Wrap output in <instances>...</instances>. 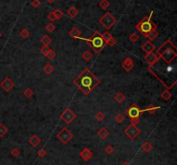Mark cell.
Returning a JSON list of instances; mask_svg holds the SVG:
<instances>
[{"label":"cell","mask_w":177,"mask_h":165,"mask_svg":"<svg viewBox=\"0 0 177 165\" xmlns=\"http://www.w3.org/2000/svg\"><path fill=\"white\" fill-rule=\"evenodd\" d=\"M99 80L87 69H85L81 74H79L74 80V84L85 95L90 94L99 85Z\"/></svg>","instance_id":"cell-1"},{"label":"cell","mask_w":177,"mask_h":165,"mask_svg":"<svg viewBox=\"0 0 177 165\" xmlns=\"http://www.w3.org/2000/svg\"><path fill=\"white\" fill-rule=\"evenodd\" d=\"M80 40H83V41H86L96 55H98L103 50V49L105 48V46L106 45L105 41L102 38L101 34L98 31H95L92 35V36L90 38H83V37H81Z\"/></svg>","instance_id":"cell-2"},{"label":"cell","mask_w":177,"mask_h":165,"mask_svg":"<svg viewBox=\"0 0 177 165\" xmlns=\"http://www.w3.org/2000/svg\"><path fill=\"white\" fill-rule=\"evenodd\" d=\"M153 15V11H151L150 14V16H144L137 24L136 25V29L143 36L146 35L147 33H149L150 31H151L152 29H156V24L151 20Z\"/></svg>","instance_id":"cell-3"},{"label":"cell","mask_w":177,"mask_h":165,"mask_svg":"<svg viewBox=\"0 0 177 165\" xmlns=\"http://www.w3.org/2000/svg\"><path fill=\"white\" fill-rule=\"evenodd\" d=\"M142 112V109H140L137 106L133 104L125 111V114L130 118L131 124H137L140 122V116Z\"/></svg>","instance_id":"cell-4"},{"label":"cell","mask_w":177,"mask_h":165,"mask_svg":"<svg viewBox=\"0 0 177 165\" xmlns=\"http://www.w3.org/2000/svg\"><path fill=\"white\" fill-rule=\"evenodd\" d=\"M99 23H100V24L105 28L106 29L109 30V29H111V28L116 24L117 19L111 15V13L106 12V13H105L100 17Z\"/></svg>","instance_id":"cell-5"},{"label":"cell","mask_w":177,"mask_h":165,"mask_svg":"<svg viewBox=\"0 0 177 165\" xmlns=\"http://www.w3.org/2000/svg\"><path fill=\"white\" fill-rule=\"evenodd\" d=\"M56 137L62 144H66L70 140H72V138H74V134L70 131L69 129H68L67 127H64L61 129V131H60V132L57 133Z\"/></svg>","instance_id":"cell-6"},{"label":"cell","mask_w":177,"mask_h":165,"mask_svg":"<svg viewBox=\"0 0 177 165\" xmlns=\"http://www.w3.org/2000/svg\"><path fill=\"white\" fill-rule=\"evenodd\" d=\"M61 119L66 123L67 124H71L76 118H77V115L76 113L72 110L71 108L68 107L67 109L63 111V112L61 114Z\"/></svg>","instance_id":"cell-7"},{"label":"cell","mask_w":177,"mask_h":165,"mask_svg":"<svg viewBox=\"0 0 177 165\" xmlns=\"http://www.w3.org/2000/svg\"><path fill=\"white\" fill-rule=\"evenodd\" d=\"M124 134L131 139H135V138L140 134L141 131L140 129L136 126V124H130L124 131Z\"/></svg>","instance_id":"cell-8"},{"label":"cell","mask_w":177,"mask_h":165,"mask_svg":"<svg viewBox=\"0 0 177 165\" xmlns=\"http://www.w3.org/2000/svg\"><path fill=\"white\" fill-rule=\"evenodd\" d=\"M176 49H168L167 50H165L163 53L161 55V58L166 63H170L173 60H175L177 56V53L175 50Z\"/></svg>","instance_id":"cell-9"},{"label":"cell","mask_w":177,"mask_h":165,"mask_svg":"<svg viewBox=\"0 0 177 165\" xmlns=\"http://www.w3.org/2000/svg\"><path fill=\"white\" fill-rule=\"evenodd\" d=\"M176 49V46L173 43V41H171L170 39H168L166 41H164L163 43L156 50V55H158L159 57L161 56V55L163 53L165 50H167L168 49Z\"/></svg>","instance_id":"cell-10"},{"label":"cell","mask_w":177,"mask_h":165,"mask_svg":"<svg viewBox=\"0 0 177 165\" xmlns=\"http://www.w3.org/2000/svg\"><path fill=\"white\" fill-rule=\"evenodd\" d=\"M0 86L6 93H9L11 89H13L15 87V83L9 77H6L2 81V82L0 83Z\"/></svg>","instance_id":"cell-11"},{"label":"cell","mask_w":177,"mask_h":165,"mask_svg":"<svg viewBox=\"0 0 177 165\" xmlns=\"http://www.w3.org/2000/svg\"><path fill=\"white\" fill-rule=\"evenodd\" d=\"M159 56L155 54L154 52H151V53H149V54H146V55L144 56V61L150 65V66H153L154 64H156L158 60H159Z\"/></svg>","instance_id":"cell-12"},{"label":"cell","mask_w":177,"mask_h":165,"mask_svg":"<svg viewBox=\"0 0 177 165\" xmlns=\"http://www.w3.org/2000/svg\"><path fill=\"white\" fill-rule=\"evenodd\" d=\"M80 156L81 157L85 162H88V161H90L93 158V152L91 150H89L88 148H84L80 152Z\"/></svg>","instance_id":"cell-13"},{"label":"cell","mask_w":177,"mask_h":165,"mask_svg":"<svg viewBox=\"0 0 177 165\" xmlns=\"http://www.w3.org/2000/svg\"><path fill=\"white\" fill-rule=\"evenodd\" d=\"M134 67V62L131 57H126L122 62V68L126 72H130Z\"/></svg>","instance_id":"cell-14"},{"label":"cell","mask_w":177,"mask_h":165,"mask_svg":"<svg viewBox=\"0 0 177 165\" xmlns=\"http://www.w3.org/2000/svg\"><path fill=\"white\" fill-rule=\"evenodd\" d=\"M142 49L146 54H149V53H151V52H154V50L156 49V47H155V45L151 41H147L142 45Z\"/></svg>","instance_id":"cell-15"},{"label":"cell","mask_w":177,"mask_h":165,"mask_svg":"<svg viewBox=\"0 0 177 165\" xmlns=\"http://www.w3.org/2000/svg\"><path fill=\"white\" fill-rule=\"evenodd\" d=\"M82 32L81 30L76 26H74V27L71 29V30L69 31V36L74 39H80L81 37Z\"/></svg>","instance_id":"cell-16"},{"label":"cell","mask_w":177,"mask_h":165,"mask_svg":"<svg viewBox=\"0 0 177 165\" xmlns=\"http://www.w3.org/2000/svg\"><path fill=\"white\" fill-rule=\"evenodd\" d=\"M29 143L31 146L36 147L41 144V138H39L37 135H33L31 138L29 139Z\"/></svg>","instance_id":"cell-17"},{"label":"cell","mask_w":177,"mask_h":165,"mask_svg":"<svg viewBox=\"0 0 177 165\" xmlns=\"http://www.w3.org/2000/svg\"><path fill=\"white\" fill-rule=\"evenodd\" d=\"M158 35H159L158 31H157L156 29H152L151 31H150L149 33H147L146 35H144L143 36L146 37V38H148L149 41H153V40H155V39L158 36Z\"/></svg>","instance_id":"cell-18"},{"label":"cell","mask_w":177,"mask_h":165,"mask_svg":"<svg viewBox=\"0 0 177 165\" xmlns=\"http://www.w3.org/2000/svg\"><path fill=\"white\" fill-rule=\"evenodd\" d=\"M97 134H98V138L103 139V140H105V139H106V138L109 136V131H108V130H107L106 127H102L100 130H98V131Z\"/></svg>","instance_id":"cell-19"},{"label":"cell","mask_w":177,"mask_h":165,"mask_svg":"<svg viewBox=\"0 0 177 165\" xmlns=\"http://www.w3.org/2000/svg\"><path fill=\"white\" fill-rule=\"evenodd\" d=\"M79 13L78 9L75 6H71L68 11H67V14L71 17V18H74L77 16V15Z\"/></svg>","instance_id":"cell-20"},{"label":"cell","mask_w":177,"mask_h":165,"mask_svg":"<svg viewBox=\"0 0 177 165\" xmlns=\"http://www.w3.org/2000/svg\"><path fill=\"white\" fill-rule=\"evenodd\" d=\"M160 108H161V106H154V105L151 104L149 106H147L145 109L142 110V111H143H143H148L150 114H153V113H155L156 111L159 110Z\"/></svg>","instance_id":"cell-21"},{"label":"cell","mask_w":177,"mask_h":165,"mask_svg":"<svg viewBox=\"0 0 177 165\" xmlns=\"http://www.w3.org/2000/svg\"><path fill=\"white\" fill-rule=\"evenodd\" d=\"M54 70H55L54 66L51 65L50 63H47V64L43 67V71H44V73L47 74H51L54 72Z\"/></svg>","instance_id":"cell-22"},{"label":"cell","mask_w":177,"mask_h":165,"mask_svg":"<svg viewBox=\"0 0 177 165\" xmlns=\"http://www.w3.org/2000/svg\"><path fill=\"white\" fill-rule=\"evenodd\" d=\"M43 46H49L51 42H52V39L48 36V35H44L40 40Z\"/></svg>","instance_id":"cell-23"},{"label":"cell","mask_w":177,"mask_h":165,"mask_svg":"<svg viewBox=\"0 0 177 165\" xmlns=\"http://www.w3.org/2000/svg\"><path fill=\"white\" fill-rule=\"evenodd\" d=\"M152 149H153V145L148 141L144 142L142 145V150L144 152H150Z\"/></svg>","instance_id":"cell-24"},{"label":"cell","mask_w":177,"mask_h":165,"mask_svg":"<svg viewBox=\"0 0 177 165\" xmlns=\"http://www.w3.org/2000/svg\"><path fill=\"white\" fill-rule=\"evenodd\" d=\"M161 97H162V99H164V100H168V99H171V97H172V94L170 93V91L168 90V89H165L163 92L161 94Z\"/></svg>","instance_id":"cell-25"},{"label":"cell","mask_w":177,"mask_h":165,"mask_svg":"<svg viewBox=\"0 0 177 165\" xmlns=\"http://www.w3.org/2000/svg\"><path fill=\"white\" fill-rule=\"evenodd\" d=\"M125 99H126L125 95H124L123 93H121V92L118 93V94L114 96V99H115L118 103H122V102H123V101L125 100Z\"/></svg>","instance_id":"cell-26"},{"label":"cell","mask_w":177,"mask_h":165,"mask_svg":"<svg viewBox=\"0 0 177 165\" xmlns=\"http://www.w3.org/2000/svg\"><path fill=\"white\" fill-rule=\"evenodd\" d=\"M93 55L91 53V51H89V50H86L83 54H82V58L85 60V61H91L92 59H93Z\"/></svg>","instance_id":"cell-27"},{"label":"cell","mask_w":177,"mask_h":165,"mask_svg":"<svg viewBox=\"0 0 177 165\" xmlns=\"http://www.w3.org/2000/svg\"><path fill=\"white\" fill-rule=\"evenodd\" d=\"M19 36H20L21 38H23V39H27L28 37L30 36V32L27 29H23L20 30Z\"/></svg>","instance_id":"cell-28"},{"label":"cell","mask_w":177,"mask_h":165,"mask_svg":"<svg viewBox=\"0 0 177 165\" xmlns=\"http://www.w3.org/2000/svg\"><path fill=\"white\" fill-rule=\"evenodd\" d=\"M98 5H99V7H100L101 9H103V10H107L110 7L111 4H110V2L108 0H101V1L99 2Z\"/></svg>","instance_id":"cell-29"},{"label":"cell","mask_w":177,"mask_h":165,"mask_svg":"<svg viewBox=\"0 0 177 165\" xmlns=\"http://www.w3.org/2000/svg\"><path fill=\"white\" fill-rule=\"evenodd\" d=\"M101 36H102V38H103V40H104L105 42H106V43H107V42H108V41H109L110 40H111V39L113 37V36L111 35V33L108 32V31H106V32H104V33H103Z\"/></svg>","instance_id":"cell-30"},{"label":"cell","mask_w":177,"mask_h":165,"mask_svg":"<svg viewBox=\"0 0 177 165\" xmlns=\"http://www.w3.org/2000/svg\"><path fill=\"white\" fill-rule=\"evenodd\" d=\"M8 132V128L4 124H0V138H3Z\"/></svg>","instance_id":"cell-31"},{"label":"cell","mask_w":177,"mask_h":165,"mask_svg":"<svg viewBox=\"0 0 177 165\" xmlns=\"http://www.w3.org/2000/svg\"><path fill=\"white\" fill-rule=\"evenodd\" d=\"M33 95H34V92H33L30 88L25 89V91L24 92V96L25 97L26 99H31Z\"/></svg>","instance_id":"cell-32"},{"label":"cell","mask_w":177,"mask_h":165,"mask_svg":"<svg viewBox=\"0 0 177 165\" xmlns=\"http://www.w3.org/2000/svg\"><path fill=\"white\" fill-rule=\"evenodd\" d=\"M129 40L131 41L132 43H136V41L139 40V36L136 34V32H133V33L129 36Z\"/></svg>","instance_id":"cell-33"},{"label":"cell","mask_w":177,"mask_h":165,"mask_svg":"<svg viewBox=\"0 0 177 165\" xmlns=\"http://www.w3.org/2000/svg\"><path fill=\"white\" fill-rule=\"evenodd\" d=\"M95 118L98 121H102V120L106 118V115H105V113H104L103 111H98L95 114Z\"/></svg>","instance_id":"cell-34"},{"label":"cell","mask_w":177,"mask_h":165,"mask_svg":"<svg viewBox=\"0 0 177 165\" xmlns=\"http://www.w3.org/2000/svg\"><path fill=\"white\" fill-rule=\"evenodd\" d=\"M45 29L48 31V32H49V33H52L53 31H55V25L53 24V23H49V24H48L46 26H45Z\"/></svg>","instance_id":"cell-35"},{"label":"cell","mask_w":177,"mask_h":165,"mask_svg":"<svg viewBox=\"0 0 177 165\" xmlns=\"http://www.w3.org/2000/svg\"><path fill=\"white\" fill-rule=\"evenodd\" d=\"M124 119H125L124 116H123V114H121V113H118V114L115 117V120H116V122L118 123V124L123 123V122L124 121Z\"/></svg>","instance_id":"cell-36"},{"label":"cell","mask_w":177,"mask_h":165,"mask_svg":"<svg viewBox=\"0 0 177 165\" xmlns=\"http://www.w3.org/2000/svg\"><path fill=\"white\" fill-rule=\"evenodd\" d=\"M54 13H55V16H56V18H57V20L58 19H60V18H61L62 16H63V11H61V10H60V9H55V11H54Z\"/></svg>","instance_id":"cell-37"},{"label":"cell","mask_w":177,"mask_h":165,"mask_svg":"<svg viewBox=\"0 0 177 165\" xmlns=\"http://www.w3.org/2000/svg\"><path fill=\"white\" fill-rule=\"evenodd\" d=\"M55 56H56V53H55L53 49H50L49 52V53L47 54V55H46V57H47L48 59H49V60H53V59H55Z\"/></svg>","instance_id":"cell-38"},{"label":"cell","mask_w":177,"mask_h":165,"mask_svg":"<svg viewBox=\"0 0 177 165\" xmlns=\"http://www.w3.org/2000/svg\"><path fill=\"white\" fill-rule=\"evenodd\" d=\"M105 151H106V154L111 155V154H112V152L114 151V147H113L112 145H111V144H108V145L105 148Z\"/></svg>","instance_id":"cell-39"},{"label":"cell","mask_w":177,"mask_h":165,"mask_svg":"<svg viewBox=\"0 0 177 165\" xmlns=\"http://www.w3.org/2000/svg\"><path fill=\"white\" fill-rule=\"evenodd\" d=\"M51 49L50 48H49V46H43L42 48L41 49V53L43 55H47V54L49 52V50H50Z\"/></svg>","instance_id":"cell-40"},{"label":"cell","mask_w":177,"mask_h":165,"mask_svg":"<svg viewBox=\"0 0 177 165\" xmlns=\"http://www.w3.org/2000/svg\"><path fill=\"white\" fill-rule=\"evenodd\" d=\"M48 18H49V20L51 23H53V22H55V21L57 20V18H56V16H55L54 11H51L50 13L48 15Z\"/></svg>","instance_id":"cell-41"},{"label":"cell","mask_w":177,"mask_h":165,"mask_svg":"<svg viewBox=\"0 0 177 165\" xmlns=\"http://www.w3.org/2000/svg\"><path fill=\"white\" fill-rule=\"evenodd\" d=\"M37 155H38V156H40V157L42 158V157H44L47 155V151H46V150L44 148H41V149H40L37 151Z\"/></svg>","instance_id":"cell-42"},{"label":"cell","mask_w":177,"mask_h":165,"mask_svg":"<svg viewBox=\"0 0 177 165\" xmlns=\"http://www.w3.org/2000/svg\"><path fill=\"white\" fill-rule=\"evenodd\" d=\"M20 153H21V152H20V151H19L17 148H14V149L11 150V154L14 157H17V156L20 155Z\"/></svg>","instance_id":"cell-43"},{"label":"cell","mask_w":177,"mask_h":165,"mask_svg":"<svg viewBox=\"0 0 177 165\" xmlns=\"http://www.w3.org/2000/svg\"><path fill=\"white\" fill-rule=\"evenodd\" d=\"M31 5L34 8H38L41 5V2L39 0H32L31 1Z\"/></svg>","instance_id":"cell-44"},{"label":"cell","mask_w":177,"mask_h":165,"mask_svg":"<svg viewBox=\"0 0 177 165\" xmlns=\"http://www.w3.org/2000/svg\"><path fill=\"white\" fill-rule=\"evenodd\" d=\"M116 42H117L116 39H115L114 37H112V38H111V39L106 43V45H108V46H110V47H113V46L116 44Z\"/></svg>","instance_id":"cell-45"},{"label":"cell","mask_w":177,"mask_h":165,"mask_svg":"<svg viewBox=\"0 0 177 165\" xmlns=\"http://www.w3.org/2000/svg\"><path fill=\"white\" fill-rule=\"evenodd\" d=\"M48 1V3H49V4H53L54 2H55V0H47Z\"/></svg>","instance_id":"cell-46"},{"label":"cell","mask_w":177,"mask_h":165,"mask_svg":"<svg viewBox=\"0 0 177 165\" xmlns=\"http://www.w3.org/2000/svg\"><path fill=\"white\" fill-rule=\"evenodd\" d=\"M122 165H131V164H130V163H128V162H124V163H123Z\"/></svg>","instance_id":"cell-47"},{"label":"cell","mask_w":177,"mask_h":165,"mask_svg":"<svg viewBox=\"0 0 177 165\" xmlns=\"http://www.w3.org/2000/svg\"><path fill=\"white\" fill-rule=\"evenodd\" d=\"M1 36H2V34H1V32H0V38H1Z\"/></svg>","instance_id":"cell-48"}]
</instances>
